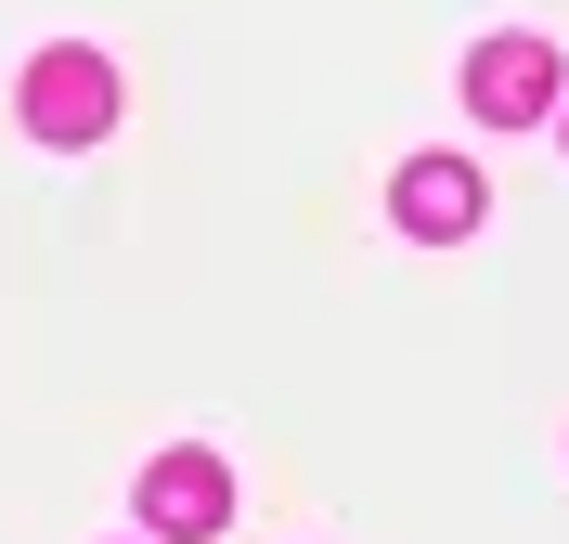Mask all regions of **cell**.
<instances>
[{"label": "cell", "mask_w": 569, "mask_h": 544, "mask_svg": "<svg viewBox=\"0 0 569 544\" xmlns=\"http://www.w3.org/2000/svg\"><path fill=\"white\" fill-rule=\"evenodd\" d=\"M466 105L492 117V130L557 117V105H569V91H557V52H543V39H479V52H466Z\"/></svg>", "instance_id": "cell-3"}, {"label": "cell", "mask_w": 569, "mask_h": 544, "mask_svg": "<svg viewBox=\"0 0 569 544\" xmlns=\"http://www.w3.org/2000/svg\"><path fill=\"white\" fill-rule=\"evenodd\" d=\"M557 117H569V105H557Z\"/></svg>", "instance_id": "cell-5"}, {"label": "cell", "mask_w": 569, "mask_h": 544, "mask_svg": "<svg viewBox=\"0 0 569 544\" xmlns=\"http://www.w3.org/2000/svg\"><path fill=\"white\" fill-rule=\"evenodd\" d=\"M117 130V66L91 52V39H52V52H27V144H104Z\"/></svg>", "instance_id": "cell-1"}, {"label": "cell", "mask_w": 569, "mask_h": 544, "mask_svg": "<svg viewBox=\"0 0 569 544\" xmlns=\"http://www.w3.org/2000/svg\"><path fill=\"white\" fill-rule=\"evenodd\" d=\"M389 220L415 234V247H453V234H479V169H466V156H401Z\"/></svg>", "instance_id": "cell-4"}, {"label": "cell", "mask_w": 569, "mask_h": 544, "mask_svg": "<svg viewBox=\"0 0 569 544\" xmlns=\"http://www.w3.org/2000/svg\"><path fill=\"white\" fill-rule=\"evenodd\" d=\"M220 518H233V479H220V454L169 441V454L142 467V532H156V544H208Z\"/></svg>", "instance_id": "cell-2"}]
</instances>
